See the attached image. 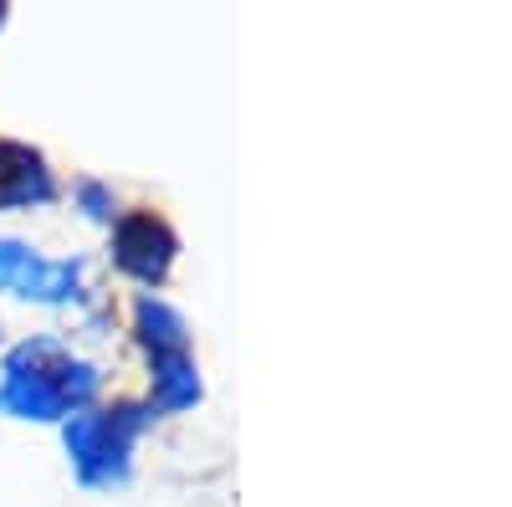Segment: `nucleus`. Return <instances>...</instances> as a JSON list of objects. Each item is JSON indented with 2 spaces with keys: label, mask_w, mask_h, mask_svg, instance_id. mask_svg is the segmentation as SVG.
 Segmentation results:
<instances>
[{
  "label": "nucleus",
  "mask_w": 512,
  "mask_h": 507,
  "mask_svg": "<svg viewBox=\"0 0 512 507\" xmlns=\"http://www.w3.org/2000/svg\"><path fill=\"white\" fill-rule=\"evenodd\" d=\"M98 390L103 369L57 333H31L0 359V410H11L16 420L62 426L67 415L93 410Z\"/></svg>",
  "instance_id": "nucleus-1"
},
{
  "label": "nucleus",
  "mask_w": 512,
  "mask_h": 507,
  "mask_svg": "<svg viewBox=\"0 0 512 507\" xmlns=\"http://www.w3.org/2000/svg\"><path fill=\"white\" fill-rule=\"evenodd\" d=\"M149 426H154V405H134V400L67 415L62 420V446H67L77 482L98 487V492L128 487V477H134V446Z\"/></svg>",
  "instance_id": "nucleus-2"
},
{
  "label": "nucleus",
  "mask_w": 512,
  "mask_h": 507,
  "mask_svg": "<svg viewBox=\"0 0 512 507\" xmlns=\"http://www.w3.org/2000/svg\"><path fill=\"white\" fill-rule=\"evenodd\" d=\"M0 292L36 308H82L93 298L88 257H47L21 236H0Z\"/></svg>",
  "instance_id": "nucleus-3"
},
{
  "label": "nucleus",
  "mask_w": 512,
  "mask_h": 507,
  "mask_svg": "<svg viewBox=\"0 0 512 507\" xmlns=\"http://www.w3.org/2000/svg\"><path fill=\"white\" fill-rule=\"evenodd\" d=\"M175 251H180L175 231H169L159 216H149V210H134V216H123L113 226V262H118V272H128L144 287H159L169 277Z\"/></svg>",
  "instance_id": "nucleus-4"
},
{
  "label": "nucleus",
  "mask_w": 512,
  "mask_h": 507,
  "mask_svg": "<svg viewBox=\"0 0 512 507\" xmlns=\"http://www.w3.org/2000/svg\"><path fill=\"white\" fill-rule=\"evenodd\" d=\"M52 200H57V180L47 159L21 144H0V210H31Z\"/></svg>",
  "instance_id": "nucleus-5"
},
{
  "label": "nucleus",
  "mask_w": 512,
  "mask_h": 507,
  "mask_svg": "<svg viewBox=\"0 0 512 507\" xmlns=\"http://www.w3.org/2000/svg\"><path fill=\"white\" fill-rule=\"evenodd\" d=\"M134 333H139V344L149 349V359H159V354H190V323H185V313L175 303H164L159 292H139Z\"/></svg>",
  "instance_id": "nucleus-6"
},
{
  "label": "nucleus",
  "mask_w": 512,
  "mask_h": 507,
  "mask_svg": "<svg viewBox=\"0 0 512 507\" xmlns=\"http://www.w3.org/2000/svg\"><path fill=\"white\" fill-rule=\"evenodd\" d=\"M149 405L164 415H180L200 405V369L190 354H159L149 359Z\"/></svg>",
  "instance_id": "nucleus-7"
},
{
  "label": "nucleus",
  "mask_w": 512,
  "mask_h": 507,
  "mask_svg": "<svg viewBox=\"0 0 512 507\" xmlns=\"http://www.w3.org/2000/svg\"><path fill=\"white\" fill-rule=\"evenodd\" d=\"M77 205H82V216L88 221H103V226H113V216H118V200H113V190L108 185H98V180H77Z\"/></svg>",
  "instance_id": "nucleus-8"
},
{
  "label": "nucleus",
  "mask_w": 512,
  "mask_h": 507,
  "mask_svg": "<svg viewBox=\"0 0 512 507\" xmlns=\"http://www.w3.org/2000/svg\"><path fill=\"white\" fill-rule=\"evenodd\" d=\"M0 333H6V328H0Z\"/></svg>",
  "instance_id": "nucleus-9"
}]
</instances>
